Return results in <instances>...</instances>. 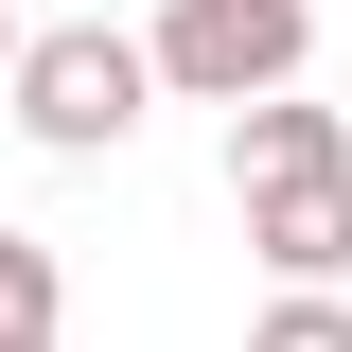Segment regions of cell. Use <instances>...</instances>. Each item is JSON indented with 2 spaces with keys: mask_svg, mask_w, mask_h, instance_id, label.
I'll list each match as a JSON object with an SVG mask.
<instances>
[{
  "mask_svg": "<svg viewBox=\"0 0 352 352\" xmlns=\"http://www.w3.org/2000/svg\"><path fill=\"white\" fill-rule=\"evenodd\" d=\"M282 176H352V124L317 106V88H264V106H229V194H282Z\"/></svg>",
  "mask_w": 352,
  "mask_h": 352,
  "instance_id": "3957f363",
  "label": "cell"
},
{
  "mask_svg": "<svg viewBox=\"0 0 352 352\" xmlns=\"http://www.w3.org/2000/svg\"><path fill=\"white\" fill-rule=\"evenodd\" d=\"M0 352H53V335H0Z\"/></svg>",
  "mask_w": 352,
  "mask_h": 352,
  "instance_id": "ba28073f",
  "label": "cell"
},
{
  "mask_svg": "<svg viewBox=\"0 0 352 352\" xmlns=\"http://www.w3.org/2000/svg\"><path fill=\"white\" fill-rule=\"evenodd\" d=\"M141 53H159L176 106H264V88L317 71V0H159Z\"/></svg>",
  "mask_w": 352,
  "mask_h": 352,
  "instance_id": "7a4b0ae2",
  "label": "cell"
},
{
  "mask_svg": "<svg viewBox=\"0 0 352 352\" xmlns=\"http://www.w3.org/2000/svg\"><path fill=\"white\" fill-rule=\"evenodd\" d=\"M247 352H352V300L335 282H282V300L247 317Z\"/></svg>",
  "mask_w": 352,
  "mask_h": 352,
  "instance_id": "5b68a950",
  "label": "cell"
},
{
  "mask_svg": "<svg viewBox=\"0 0 352 352\" xmlns=\"http://www.w3.org/2000/svg\"><path fill=\"white\" fill-rule=\"evenodd\" d=\"M18 36H36V18H18V0H0V88H18Z\"/></svg>",
  "mask_w": 352,
  "mask_h": 352,
  "instance_id": "52a82bcc",
  "label": "cell"
},
{
  "mask_svg": "<svg viewBox=\"0 0 352 352\" xmlns=\"http://www.w3.org/2000/svg\"><path fill=\"white\" fill-rule=\"evenodd\" d=\"M0 106L36 124L53 159H106V141H141V106H159V53H141V36H106V18H36Z\"/></svg>",
  "mask_w": 352,
  "mask_h": 352,
  "instance_id": "6da1fadb",
  "label": "cell"
},
{
  "mask_svg": "<svg viewBox=\"0 0 352 352\" xmlns=\"http://www.w3.org/2000/svg\"><path fill=\"white\" fill-rule=\"evenodd\" d=\"M0 335H53V247L36 229H0Z\"/></svg>",
  "mask_w": 352,
  "mask_h": 352,
  "instance_id": "8992f818",
  "label": "cell"
},
{
  "mask_svg": "<svg viewBox=\"0 0 352 352\" xmlns=\"http://www.w3.org/2000/svg\"><path fill=\"white\" fill-rule=\"evenodd\" d=\"M247 247L282 264V282H352V176H282V194H247Z\"/></svg>",
  "mask_w": 352,
  "mask_h": 352,
  "instance_id": "277c9868",
  "label": "cell"
}]
</instances>
